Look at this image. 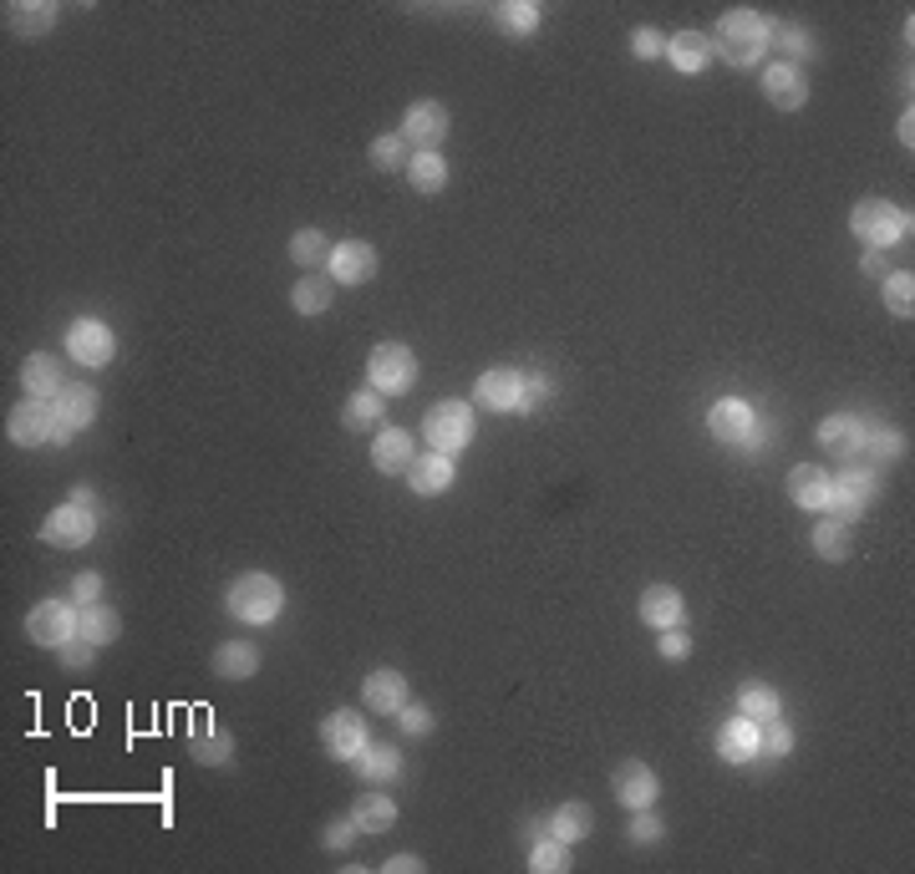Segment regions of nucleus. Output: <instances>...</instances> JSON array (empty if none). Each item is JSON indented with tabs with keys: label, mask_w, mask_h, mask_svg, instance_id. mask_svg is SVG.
I'll return each instance as SVG.
<instances>
[{
	"label": "nucleus",
	"mask_w": 915,
	"mask_h": 874,
	"mask_svg": "<svg viewBox=\"0 0 915 874\" xmlns=\"http://www.w3.org/2000/svg\"><path fill=\"white\" fill-rule=\"evenodd\" d=\"M708 41H712V57L733 61V67H753L763 57V46L773 41V21L758 15L753 5H738V11H727L717 21V31H712Z\"/></svg>",
	"instance_id": "nucleus-1"
},
{
	"label": "nucleus",
	"mask_w": 915,
	"mask_h": 874,
	"mask_svg": "<svg viewBox=\"0 0 915 874\" xmlns=\"http://www.w3.org/2000/svg\"><path fill=\"white\" fill-rule=\"evenodd\" d=\"M224 610H229L239 625H270L285 610V585L275 575L250 570V575H239L235 585L224 590Z\"/></svg>",
	"instance_id": "nucleus-2"
},
{
	"label": "nucleus",
	"mask_w": 915,
	"mask_h": 874,
	"mask_svg": "<svg viewBox=\"0 0 915 874\" xmlns=\"http://www.w3.org/2000/svg\"><path fill=\"white\" fill-rule=\"evenodd\" d=\"M423 438L432 443V453H448V458L463 453L473 443V407L468 402H438V407H428Z\"/></svg>",
	"instance_id": "nucleus-3"
},
{
	"label": "nucleus",
	"mask_w": 915,
	"mask_h": 874,
	"mask_svg": "<svg viewBox=\"0 0 915 874\" xmlns=\"http://www.w3.org/2000/svg\"><path fill=\"white\" fill-rule=\"evenodd\" d=\"M849 229H855L870 250H886V244L911 235V214H901V208L886 204V199H865V204H855V214H849Z\"/></svg>",
	"instance_id": "nucleus-4"
},
{
	"label": "nucleus",
	"mask_w": 915,
	"mask_h": 874,
	"mask_svg": "<svg viewBox=\"0 0 915 874\" xmlns=\"http://www.w3.org/2000/svg\"><path fill=\"white\" fill-rule=\"evenodd\" d=\"M367 376H371V392H382V397H402V392L417 382V356L407 351L402 342H382L377 351L367 356Z\"/></svg>",
	"instance_id": "nucleus-5"
},
{
	"label": "nucleus",
	"mask_w": 915,
	"mask_h": 874,
	"mask_svg": "<svg viewBox=\"0 0 915 874\" xmlns=\"http://www.w3.org/2000/svg\"><path fill=\"white\" fill-rule=\"evenodd\" d=\"M11 443H21V447L67 443L57 407H51V402H41V397H26V402H21V407L11 412Z\"/></svg>",
	"instance_id": "nucleus-6"
},
{
	"label": "nucleus",
	"mask_w": 915,
	"mask_h": 874,
	"mask_svg": "<svg viewBox=\"0 0 915 874\" xmlns=\"http://www.w3.org/2000/svg\"><path fill=\"white\" fill-rule=\"evenodd\" d=\"M26 636L46 651H61L67 640L76 636V606L72 600H41V606L26 615Z\"/></svg>",
	"instance_id": "nucleus-7"
},
{
	"label": "nucleus",
	"mask_w": 915,
	"mask_h": 874,
	"mask_svg": "<svg viewBox=\"0 0 915 874\" xmlns=\"http://www.w3.org/2000/svg\"><path fill=\"white\" fill-rule=\"evenodd\" d=\"M875 489H880V483H875V474L870 468H849V474H834V493H829V519H859V514H865V508H870V499H875Z\"/></svg>",
	"instance_id": "nucleus-8"
},
{
	"label": "nucleus",
	"mask_w": 915,
	"mask_h": 874,
	"mask_svg": "<svg viewBox=\"0 0 915 874\" xmlns=\"http://www.w3.org/2000/svg\"><path fill=\"white\" fill-rule=\"evenodd\" d=\"M763 97L773 107H783V112H798V107L809 103V76H804V67L788 57L768 61L763 67Z\"/></svg>",
	"instance_id": "nucleus-9"
},
{
	"label": "nucleus",
	"mask_w": 915,
	"mask_h": 874,
	"mask_svg": "<svg viewBox=\"0 0 915 874\" xmlns=\"http://www.w3.org/2000/svg\"><path fill=\"white\" fill-rule=\"evenodd\" d=\"M112 351H118V342H112V331H107L97 315H82V321L67 331V356L82 361V367H107Z\"/></svg>",
	"instance_id": "nucleus-10"
},
{
	"label": "nucleus",
	"mask_w": 915,
	"mask_h": 874,
	"mask_svg": "<svg viewBox=\"0 0 915 874\" xmlns=\"http://www.w3.org/2000/svg\"><path fill=\"white\" fill-rule=\"evenodd\" d=\"M97 534V514H92L87 504H61L51 519L41 524V539L57 549H82Z\"/></svg>",
	"instance_id": "nucleus-11"
},
{
	"label": "nucleus",
	"mask_w": 915,
	"mask_h": 874,
	"mask_svg": "<svg viewBox=\"0 0 915 874\" xmlns=\"http://www.w3.org/2000/svg\"><path fill=\"white\" fill-rule=\"evenodd\" d=\"M708 432L717 438V443H753V432H758V417H753V407L742 397H723V402H712V412H708Z\"/></svg>",
	"instance_id": "nucleus-12"
},
{
	"label": "nucleus",
	"mask_w": 915,
	"mask_h": 874,
	"mask_svg": "<svg viewBox=\"0 0 915 874\" xmlns=\"http://www.w3.org/2000/svg\"><path fill=\"white\" fill-rule=\"evenodd\" d=\"M402 137H407V148L428 153L438 148L448 137V107L443 103H413L407 107V118H402Z\"/></svg>",
	"instance_id": "nucleus-13"
},
{
	"label": "nucleus",
	"mask_w": 915,
	"mask_h": 874,
	"mask_svg": "<svg viewBox=\"0 0 915 874\" xmlns=\"http://www.w3.org/2000/svg\"><path fill=\"white\" fill-rule=\"evenodd\" d=\"M325 270H331V280H336V285H361V280L377 275V250L361 244V239H341V244H331Z\"/></svg>",
	"instance_id": "nucleus-14"
},
{
	"label": "nucleus",
	"mask_w": 915,
	"mask_h": 874,
	"mask_svg": "<svg viewBox=\"0 0 915 874\" xmlns=\"http://www.w3.org/2000/svg\"><path fill=\"white\" fill-rule=\"evenodd\" d=\"M321 747L331 757H356L367 747V722H361V711H331L321 722Z\"/></svg>",
	"instance_id": "nucleus-15"
},
{
	"label": "nucleus",
	"mask_w": 915,
	"mask_h": 874,
	"mask_svg": "<svg viewBox=\"0 0 915 874\" xmlns=\"http://www.w3.org/2000/svg\"><path fill=\"white\" fill-rule=\"evenodd\" d=\"M610 788H616V799L626 803V809H651V803H656V773L646 768V763H635V757H626V763H620L616 768V778H610Z\"/></svg>",
	"instance_id": "nucleus-16"
},
{
	"label": "nucleus",
	"mask_w": 915,
	"mask_h": 874,
	"mask_svg": "<svg viewBox=\"0 0 915 874\" xmlns=\"http://www.w3.org/2000/svg\"><path fill=\"white\" fill-rule=\"evenodd\" d=\"M519 392H524V376L519 371H484L473 382V402L488 407V412H519Z\"/></svg>",
	"instance_id": "nucleus-17"
},
{
	"label": "nucleus",
	"mask_w": 915,
	"mask_h": 874,
	"mask_svg": "<svg viewBox=\"0 0 915 874\" xmlns=\"http://www.w3.org/2000/svg\"><path fill=\"white\" fill-rule=\"evenodd\" d=\"M788 493H794L798 508L824 514V508H829V493H834V474H824L819 463H798L794 474H788Z\"/></svg>",
	"instance_id": "nucleus-18"
},
{
	"label": "nucleus",
	"mask_w": 915,
	"mask_h": 874,
	"mask_svg": "<svg viewBox=\"0 0 915 874\" xmlns=\"http://www.w3.org/2000/svg\"><path fill=\"white\" fill-rule=\"evenodd\" d=\"M819 443L829 447V453H840V458H859L865 453V443H870V432H865V422L849 412H834L819 422Z\"/></svg>",
	"instance_id": "nucleus-19"
},
{
	"label": "nucleus",
	"mask_w": 915,
	"mask_h": 874,
	"mask_svg": "<svg viewBox=\"0 0 915 874\" xmlns=\"http://www.w3.org/2000/svg\"><path fill=\"white\" fill-rule=\"evenodd\" d=\"M361 702H367L371 711H382V717H397L402 702H407V677L392 671V667L371 671L367 682H361Z\"/></svg>",
	"instance_id": "nucleus-20"
},
{
	"label": "nucleus",
	"mask_w": 915,
	"mask_h": 874,
	"mask_svg": "<svg viewBox=\"0 0 915 874\" xmlns=\"http://www.w3.org/2000/svg\"><path fill=\"white\" fill-rule=\"evenodd\" d=\"M717 753H723V763H753L758 757V722L753 717H727L723 727H717Z\"/></svg>",
	"instance_id": "nucleus-21"
},
{
	"label": "nucleus",
	"mask_w": 915,
	"mask_h": 874,
	"mask_svg": "<svg viewBox=\"0 0 915 874\" xmlns=\"http://www.w3.org/2000/svg\"><path fill=\"white\" fill-rule=\"evenodd\" d=\"M453 458L448 453H428V458H413V468H407V483H413V493H423V499H438V493L453 489Z\"/></svg>",
	"instance_id": "nucleus-22"
},
{
	"label": "nucleus",
	"mask_w": 915,
	"mask_h": 874,
	"mask_svg": "<svg viewBox=\"0 0 915 874\" xmlns=\"http://www.w3.org/2000/svg\"><path fill=\"white\" fill-rule=\"evenodd\" d=\"M666 61H672V67H677L681 76L708 72V61H712V41L702 36V31H677V36L666 41Z\"/></svg>",
	"instance_id": "nucleus-23"
},
{
	"label": "nucleus",
	"mask_w": 915,
	"mask_h": 874,
	"mask_svg": "<svg viewBox=\"0 0 915 874\" xmlns=\"http://www.w3.org/2000/svg\"><path fill=\"white\" fill-rule=\"evenodd\" d=\"M51 407H57V417H61V432L72 438L76 428H87L92 417H97V392H92V386H61L57 397H51Z\"/></svg>",
	"instance_id": "nucleus-24"
},
{
	"label": "nucleus",
	"mask_w": 915,
	"mask_h": 874,
	"mask_svg": "<svg viewBox=\"0 0 915 874\" xmlns=\"http://www.w3.org/2000/svg\"><path fill=\"white\" fill-rule=\"evenodd\" d=\"M371 463H377L382 474H407V468H413V432L382 428L377 443H371Z\"/></svg>",
	"instance_id": "nucleus-25"
},
{
	"label": "nucleus",
	"mask_w": 915,
	"mask_h": 874,
	"mask_svg": "<svg viewBox=\"0 0 915 874\" xmlns=\"http://www.w3.org/2000/svg\"><path fill=\"white\" fill-rule=\"evenodd\" d=\"M635 610H641V621H646L651 631H666V625L681 621V595L672 590V585H646Z\"/></svg>",
	"instance_id": "nucleus-26"
},
{
	"label": "nucleus",
	"mask_w": 915,
	"mask_h": 874,
	"mask_svg": "<svg viewBox=\"0 0 915 874\" xmlns=\"http://www.w3.org/2000/svg\"><path fill=\"white\" fill-rule=\"evenodd\" d=\"M118 631H122V621H118V610L112 606H82L76 610V636L82 640H92V646H112L118 640Z\"/></svg>",
	"instance_id": "nucleus-27"
},
{
	"label": "nucleus",
	"mask_w": 915,
	"mask_h": 874,
	"mask_svg": "<svg viewBox=\"0 0 915 874\" xmlns=\"http://www.w3.org/2000/svg\"><path fill=\"white\" fill-rule=\"evenodd\" d=\"M214 671H219L224 682H245L260 671V651H254L250 640H224L219 651H214Z\"/></svg>",
	"instance_id": "nucleus-28"
},
{
	"label": "nucleus",
	"mask_w": 915,
	"mask_h": 874,
	"mask_svg": "<svg viewBox=\"0 0 915 874\" xmlns=\"http://www.w3.org/2000/svg\"><path fill=\"white\" fill-rule=\"evenodd\" d=\"M21 386H26V397H57L61 392V371H57V361L46 351H36V356H26V367H21Z\"/></svg>",
	"instance_id": "nucleus-29"
},
{
	"label": "nucleus",
	"mask_w": 915,
	"mask_h": 874,
	"mask_svg": "<svg viewBox=\"0 0 915 874\" xmlns=\"http://www.w3.org/2000/svg\"><path fill=\"white\" fill-rule=\"evenodd\" d=\"M352 818L361 834H387L392 824H397V803L387 799V793H367V799L352 803Z\"/></svg>",
	"instance_id": "nucleus-30"
},
{
	"label": "nucleus",
	"mask_w": 915,
	"mask_h": 874,
	"mask_svg": "<svg viewBox=\"0 0 915 874\" xmlns=\"http://www.w3.org/2000/svg\"><path fill=\"white\" fill-rule=\"evenodd\" d=\"M738 711L742 717H753V722H773V717H783V697L768 682H742Z\"/></svg>",
	"instance_id": "nucleus-31"
},
{
	"label": "nucleus",
	"mask_w": 915,
	"mask_h": 874,
	"mask_svg": "<svg viewBox=\"0 0 915 874\" xmlns=\"http://www.w3.org/2000/svg\"><path fill=\"white\" fill-rule=\"evenodd\" d=\"M382 407H387V397L382 392H371V386H361V392H352L346 397V407H341V422L352 432H367V428H377V417H382Z\"/></svg>",
	"instance_id": "nucleus-32"
},
{
	"label": "nucleus",
	"mask_w": 915,
	"mask_h": 874,
	"mask_svg": "<svg viewBox=\"0 0 915 874\" xmlns=\"http://www.w3.org/2000/svg\"><path fill=\"white\" fill-rule=\"evenodd\" d=\"M494 21H499L503 36H530V31H539L545 11H539L534 0H503L499 11H494Z\"/></svg>",
	"instance_id": "nucleus-33"
},
{
	"label": "nucleus",
	"mask_w": 915,
	"mask_h": 874,
	"mask_svg": "<svg viewBox=\"0 0 915 874\" xmlns=\"http://www.w3.org/2000/svg\"><path fill=\"white\" fill-rule=\"evenodd\" d=\"M595 829V814H591V803H560V809H555V824H549V834H560L565 845H580V839H585V834Z\"/></svg>",
	"instance_id": "nucleus-34"
},
{
	"label": "nucleus",
	"mask_w": 915,
	"mask_h": 874,
	"mask_svg": "<svg viewBox=\"0 0 915 874\" xmlns=\"http://www.w3.org/2000/svg\"><path fill=\"white\" fill-rule=\"evenodd\" d=\"M809 539H813V549H819V560H829V564L849 560V524L844 519H819Z\"/></svg>",
	"instance_id": "nucleus-35"
},
{
	"label": "nucleus",
	"mask_w": 915,
	"mask_h": 874,
	"mask_svg": "<svg viewBox=\"0 0 915 874\" xmlns=\"http://www.w3.org/2000/svg\"><path fill=\"white\" fill-rule=\"evenodd\" d=\"M189 753L199 757V763H214V768H219V763H229V757H235V738H229L224 727H209V722H204L199 732H193Z\"/></svg>",
	"instance_id": "nucleus-36"
},
{
	"label": "nucleus",
	"mask_w": 915,
	"mask_h": 874,
	"mask_svg": "<svg viewBox=\"0 0 915 874\" xmlns=\"http://www.w3.org/2000/svg\"><path fill=\"white\" fill-rule=\"evenodd\" d=\"M407 178H413L417 193H443V183H448L443 153H413V158H407Z\"/></svg>",
	"instance_id": "nucleus-37"
},
{
	"label": "nucleus",
	"mask_w": 915,
	"mask_h": 874,
	"mask_svg": "<svg viewBox=\"0 0 915 874\" xmlns=\"http://www.w3.org/2000/svg\"><path fill=\"white\" fill-rule=\"evenodd\" d=\"M290 306H296V315H325V306H331V275H306V280H296Z\"/></svg>",
	"instance_id": "nucleus-38"
},
{
	"label": "nucleus",
	"mask_w": 915,
	"mask_h": 874,
	"mask_svg": "<svg viewBox=\"0 0 915 874\" xmlns=\"http://www.w3.org/2000/svg\"><path fill=\"white\" fill-rule=\"evenodd\" d=\"M530 870H534V874H565V870H570V845H565L560 834H545V839H534V849H530Z\"/></svg>",
	"instance_id": "nucleus-39"
},
{
	"label": "nucleus",
	"mask_w": 915,
	"mask_h": 874,
	"mask_svg": "<svg viewBox=\"0 0 915 874\" xmlns=\"http://www.w3.org/2000/svg\"><path fill=\"white\" fill-rule=\"evenodd\" d=\"M397 768H402L397 747H361V753H356V773H361L367 783H387V778H397Z\"/></svg>",
	"instance_id": "nucleus-40"
},
{
	"label": "nucleus",
	"mask_w": 915,
	"mask_h": 874,
	"mask_svg": "<svg viewBox=\"0 0 915 874\" xmlns=\"http://www.w3.org/2000/svg\"><path fill=\"white\" fill-rule=\"evenodd\" d=\"M886 311L901 315V321L915 315V275L911 270H890L886 275Z\"/></svg>",
	"instance_id": "nucleus-41"
},
{
	"label": "nucleus",
	"mask_w": 915,
	"mask_h": 874,
	"mask_svg": "<svg viewBox=\"0 0 915 874\" xmlns=\"http://www.w3.org/2000/svg\"><path fill=\"white\" fill-rule=\"evenodd\" d=\"M290 260H296V265H325V260H331V244H325V235L321 229H300L296 239H290Z\"/></svg>",
	"instance_id": "nucleus-42"
},
{
	"label": "nucleus",
	"mask_w": 915,
	"mask_h": 874,
	"mask_svg": "<svg viewBox=\"0 0 915 874\" xmlns=\"http://www.w3.org/2000/svg\"><path fill=\"white\" fill-rule=\"evenodd\" d=\"M11 26L21 36H41L57 26V5H11Z\"/></svg>",
	"instance_id": "nucleus-43"
},
{
	"label": "nucleus",
	"mask_w": 915,
	"mask_h": 874,
	"mask_svg": "<svg viewBox=\"0 0 915 874\" xmlns=\"http://www.w3.org/2000/svg\"><path fill=\"white\" fill-rule=\"evenodd\" d=\"M371 164L382 168V173L407 168V137H402V133H382L377 143H371Z\"/></svg>",
	"instance_id": "nucleus-44"
},
{
	"label": "nucleus",
	"mask_w": 915,
	"mask_h": 874,
	"mask_svg": "<svg viewBox=\"0 0 915 874\" xmlns=\"http://www.w3.org/2000/svg\"><path fill=\"white\" fill-rule=\"evenodd\" d=\"M758 753H768V757H788L794 753V732H788V722H758Z\"/></svg>",
	"instance_id": "nucleus-45"
},
{
	"label": "nucleus",
	"mask_w": 915,
	"mask_h": 874,
	"mask_svg": "<svg viewBox=\"0 0 915 874\" xmlns=\"http://www.w3.org/2000/svg\"><path fill=\"white\" fill-rule=\"evenodd\" d=\"M656 651L666 656V661H687V651H692V636L687 631H677V625H666V631H656Z\"/></svg>",
	"instance_id": "nucleus-46"
},
{
	"label": "nucleus",
	"mask_w": 915,
	"mask_h": 874,
	"mask_svg": "<svg viewBox=\"0 0 915 874\" xmlns=\"http://www.w3.org/2000/svg\"><path fill=\"white\" fill-rule=\"evenodd\" d=\"M397 727H402V732H413V738H428V732H432V711L423 707V702H417V707H407V702H402Z\"/></svg>",
	"instance_id": "nucleus-47"
},
{
	"label": "nucleus",
	"mask_w": 915,
	"mask_h": 874,
	"mask_svg": "<svg viewBox=\"0 0 915 874\" xmlns=\"http://www.w3.org/2000/svg\"><path fill=\"white\" fill-rule=\"evenodd\" d=\"M662 839V818L651 814V809H635L631 818V845H656Z\"/></svg>",
	"instance_id": "nucleus-48"
},
{
	"label": "nucleus",
	"mask_w": 915,
	"mask_h": 874,
	"mask_svg": "<svg viewBox=\"0 0 915 874\" xmlns=\"http://www.w3.org/2000/svg\"><path fill=\"white\" fill-rule=\"evenodd\" d=\"M631 51H635L641 61H656V57L666 51V41H662V36H656L651 26H635V31H631Z\"/></svg>",
	"instance_id": "nucleus-49"
},
{
	"label": "nucleus",
	"mask_w": 915,
	"mask_h": 874,
	"mask_svg": "<svg viewBox=\"0 0 915 874\" xmlns=\"http://www.w3.org/2000/svg\"><path fill=\"white\" fill-rule=\"evenodd\" d=\"M356 818H331L325 824V849H352V839H356Z\"/></svg>",
	"instance_id": "nucleus-50"
},
{
	"label": "nucleus",
	"mask_w": 915,
	"mask_h": 874,
	"mask_svg": "<svg viewBox=\"0 0 915 874\" xmlns=\"http://www.w3.org/2000/svg\"><path fill=\"white\" fill-rule=\"evenodd\" d=\"M92 656H97V646L82 640V636H72L67 646H61V661H67V667H92Z\"/></svg>",
	"instance_id": "nucleus-51"
},
{
	"label": "nucleus",
	"mask_w": 915,
	"mask_h": 874,
	"mask_svg": "<svg viewBox=\"0 0 915 874\" xmlns=\"http://www.w3.org/2000/svg\"><path fill=\"white\" fill-rule=\"evenodd\" d=\"M545 392H549L545 376H530V382H524V392H519V412H534V407L545 402Z\"/></svg>",
	"instance_id": "nucleus-52"
},
{
	"label": "nucleus",
	"mask_w": 915,
	"mask_h": 874,
	"mask_svg": "<svg viewBox=\"0 0 915 874\" xmlns=\"http://www.w3.org/2000/svg\"><path fill=\"white\" fill-rule=\"evenodd\" d=\"M773 36H779V41L788 46L794 57H809V36H804V31H798V26H773Z\"/></svg>",
	"instance_id": "nucleus-53"
},
{
	"label": "nucleus",
	"mask_w": 915,
	"mask_h": 874,
	"mask_svg": "<svg viewBox=\"0 0 915 874\" xmlns=\"http://www.w3.org/2000/svg\"><path fill=\"white\" fill-rule=\"evenodd\" d=\"M72 595L82 600V606H97V595H103V575H76Z\"/></svg>",
	"instance_id": "nucleus-54"
},
{
	"label": "nucleus",
	"mask_w": 915,
	"mask_h": 874,
	"mask_svg": "<svg viewBox=\"0 0 915 874\" xmlns=\"http://www.w3.org/2000/svg\"><path fill=\"white\" fill-rule=\"evenodd\" d=\"M865 447H875L880 458H901V432H875Z\"/></svg>",
	"instance_id": "nucleus-55"
},
{
	"label": "nucleus",
	"mask_w": 915,
	"mask_h": 874,
	"mask_svg": "<svg viewBox=\"0 0 915 874\" xmlns=\"http://www.w3.org/2000/svg\"><path fill=\"white\" fill-rule=\"evenodd\" d=\"M859 270H865V275H890L886 250H870V244H865V260H859Z\"/></svg>",
	"instance_id": "nucleus-56"
},
{
	"label": "nucleus",
	"mask_w": 915,
	"mask_h": 874,
	"mask_svg": "<svg viewBox=\"0 0 915 874\" xmlns=\"http://www.w3.org/2000/svg\"><path fill=\"white\" fill-rule=\"evenodd\" d=\"M413 870H423L417 854H397V860H387V874H413Z\"/></svg>",
	"instance_id": "nucleus-57"
},
{
	"label": "nucleus",
	"mask_w": 915,
	"mask_h": 874,
	"mask_svg": "<svg viewBox=\"0 0 915 874\" xmlns=\"http://www.w3.org/2000/svg\"><path fill=\"white\" fill-rule=\"evenodd\" d=\"M895 137H901L905 148H915V112H905V118L895 122Z\"/></svg>",
	"instance_id": "nucleus-58"
}]
</instances>
